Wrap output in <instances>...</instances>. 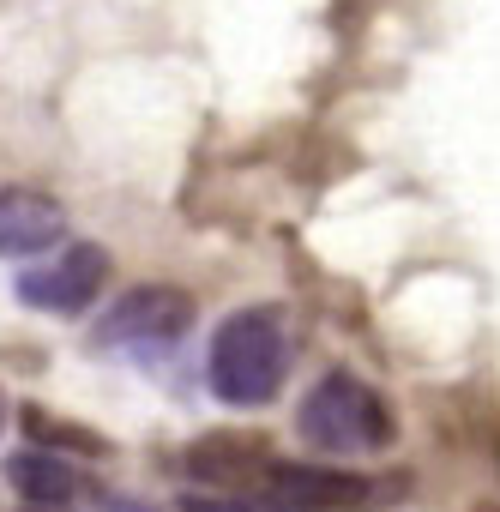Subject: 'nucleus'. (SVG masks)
Masks as SVG:
<instances>
[{
	"label": "nucleus",
	"mask_w": 500,
	"mask_h": 512,
	"mask_svg": "<svg viewBox=\"0 0 500 512\" xmlns=\"http://www.w3.org/2000/svg\"><path fill=\"white\" fill-rule=\"evenodd\" d=\"M284 362H290V350H284V320H278V308H241V314H229V320L217 326L211 356H205V380H211V392H217L223 404L260 410V404L278 398Z\"/></svg>",
	"instance_id": "1"
},
{
	"label": "nucleus",
	"mask_w": 500,
	"mask_h": 512,
	"mask_svg": "<svg viewBox=\"0 0 500 512\" xmlns=\"http://www.w3.org/2000/svg\"><path fill=\"white\" fill-rule=\"evenodd\" d=\"M302 440L314 452H380L392 440V410L386 398L356 380V374H326L314 380V392L302 398V416H296Z\"/></svg>",
	"instance_id": "2"
},
{
	"label": "nucleus",
	"mask_w": 500,
	"mask_h": 512,
	"mask_svg": "<svg viewBox=\"0 0 500 512\" xmlns=\"http://www.w3.org/2000/svg\"><path fill=\"white\" fill-rule=\"evenodd\" d=\"M380 488L368 476L332 470V464H266L260 500H247V512H362Z\"/></svg>",
	"instance_id": "3"
},
{
	"label": "nucleus",
	"mask_w": 500,
	"mask_h": 512,
	"mask_svg": "<svg viewBox=\"0 0 500 512\" xmlns=\"http://www.w3.org/2000/svg\"><path fill=\"white\" fill-rule=\"evenodd\" d=\"M193 326V302L169 284H145V290H127L103 320H97V344H127V350H145V344H175L181 332Z\"/></svg>",
	"instance_id": "4"
},
{
	"label": "nucleus",
	"mask_w": 500,
	"mask_h": 512,
	"mask_svg": "<svg viewBox=\"0 0 500 512\" xmlns=\"http://www.w3.org/2000/svg\"><path fill=\"white\" fill-rule=\"evenodd\" d=\"M103 284H109V253L79 241V247L61 253V260H49V266L19 278V302L43 308V314H85L103 296Z\"/></svg>",
	"instance_id": "5"
},
{
	"label": "nucleus",
	"mask_w": 500,
	"mask_h": 512,
	"mask_svg": "<svg viewBox=\"0 0 500 512\" xmlns=\"http://www.w3.org/2000/svg\"><path fill=\"white\" fill-rule=\"evenodd\" d=\"M67 235V211L37 187H0V260H37Z\"/></svg>",
	"instance_id": "6"
},
{
	"label": "nucleus",
	"mask_w": 500,
	"mask_h": 512,
	"mask_svg": "<svg viewBox=\"0 0 500 512\" xmlns=\"http://www.w3.org/2000/svg\"><path fill=\"white\" fill-rule=\"evenodd\" d=\"M7 482L19 488L25 506H73V494H79V476L61 464V452H37V446L7 464Z\"/></svg>",
	"instance_id": "7"
},
{
	"label": "nucleus",
	"mask_w": 500,
	"mask_h": 512,
	"mask_svg": "<svg viewBox=\"0 0 500 512\" xmlns=\"http://www.w3.org/2000/svg\"><path fill=\"white\" fill-rule=\"evenodd\" d=\"M187 470L193 476H217V482H247L254 470H266V458H260V440H223V434H211V440H199L187 452Z\"/></svg>",
	"instance_id": "8"
},
{
	"label": "nucleus",
	"mask_w": 500,
	"mask_h": 512,
	"mask_svg": "<svg viewBox=\"0 0 500 512\" xmlns=\"http://www.w3.org/2000/svg\"><path fill=\"white\" fill-rule=\"evenodd\" d=\"M25 434H31V446L37 452H109V440L103 434H91V428H79V422H61V416H49V410H25Z\"/></svg>",
	"instance_id": "9"
},
{
	"label": "nucleus",
	"mask_w": 500,
	"mask_h": 512,
	"mask_svg": "<svg viewBox=\"0 0 500 512\" xmlns=\"http://www.w3.org/2000/svg\"><path fill=\"white\" fill-rule=\"evenodd\" d=\"M97 512H157L151 500H139V494H103V506Z\"/></svg>",
	"instance_id": "10"
},
{
	"label": "nucleus",
	"mask_w": 500,
	"mask_h": 512,
	"mask_svg": "<svg viewBox=\"0 0 500 512\" xmlns=\"http://www.w3.org/2000/svg\"><path fill=\"white\" fill-rule=\"evenodd\" d=\"M181 512H247V506H235V500H205V494H187V500H181Z\"/></svg>",
	"instance_id": "11"
},
{
	"label": "nucleus",
	"mask_w": 500,
	"mask_h": 512,
	"mask_svg": "<svg viewBox=\"0 0 500 512\" xmlns=\"http://www.w3.org/2000/svg\"><path fill=\"white\" fill-rule=\"evenodd\" d=\"M25 512H73V506H25Z\"/></svg>",
	"instance_id": "12"
},
{
	"label": "nucleus",
	"mask_w": 500,
	"mask_h": 512,
	"mask_svg": "<svg viewBox=\"0 0 500 512\" xmlns=\"http://www.w3.org/2000/svg\"><path fill=\"white\" fill-rule=\"evenodd\" d=\"M0 428H7V392H0Z\"/></svg>",
	"instance_id": "13"
}]
</instances>
